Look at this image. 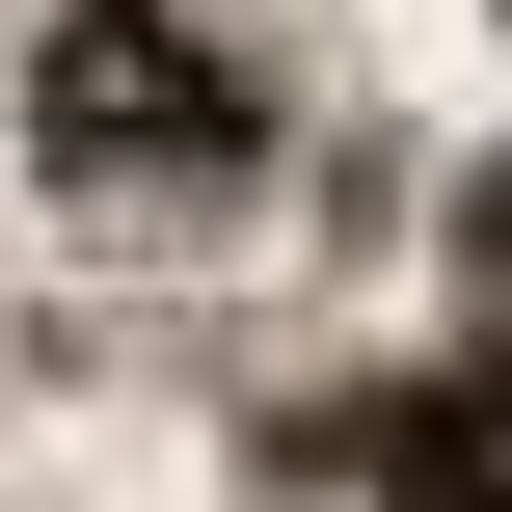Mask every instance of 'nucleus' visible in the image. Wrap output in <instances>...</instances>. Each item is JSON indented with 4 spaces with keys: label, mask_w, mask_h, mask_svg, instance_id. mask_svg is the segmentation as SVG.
<instances>
[{
    "label": "nucleus",
    "mask_w": 512,
    "mask_h": 512,
    "mask_svg": "<svg viewBox=\"0 0 512 512\" xmlns=\"http://www.w3.org/2000/svg\"><path fill=\"white\" fill-rule=\"evenodd\" d=\"M459 270H486V297H512V162H486V189H459Z\"/></svg>",
    "instance_id": "nucleus-3"
},
{
    "label": "nucleus",
    "mask_w": 512,
    "mask_h": 512,
    "mask_svg": "<svg viewBox=\"0 0 512 512\" xmlns=\"http://www.w3.org/2000/svg\"><path fill=\"white\" fill-rule=\"evenodd\" d=\"M351 459H378V512H512V351L405 378V405H351Z\"/></svg>",
    "instance_id": "nucleus-2"
},
{
    "label": "nucleus",
    "mask_w": 512,
    "mask_h": 512,
    "mask_svg": "<svg viewBox=\"0 0 512 512\" xmlns=\"http://www.w3.org/2000/svg\"><path fill=\"white\" fill-rule=\"evenodd\" d=\"M243 54L189 27V0H54L27 27V162L81 189V216H189V189H243Z\"/></svg>",
    "instance_id": "nucleus-1"
}]
</instances>
